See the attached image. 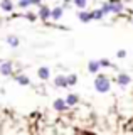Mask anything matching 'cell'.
Masks as SVG:
<instances>
[{
    "label": "cell",
    "instance_id": "1",
    "mask_svg": "<svg viewBox=\"0 0 133 135\" xmlns=\"http://www.w3.org/2000/svg\"><path fill=\"white\" fill-rule=\"evenodd\" d=\"M94 88H96L98 93H108L110 91V79L106 78L105 74H99L96 79H94Z\"/></svg>",
    "mask_w": 133,
    "mask_h": 135
},
{
    "label": "cell",
    "instance_id": "2",
    "mask_svg": "<svg viewBox=\"0 0 133 135\" xmlns=\"http://www.w3.org/2000/svg\"><path fill=\"white\" fill-rule=\"evenodd\" d=\"M39 17L42 20H47L49 17H51V8L47 5H39Z\"/></svg>",
    "mask_w": 133,
    "mask_h": 135
},
{
    "label": "cell",
    "instance_id": "3",
    "mask_svg": "<svg viewBox=\"0 0 133 135\" xmlns=\"http://www.w3.org/2000/svg\"><path fill=\"white\" fill-rule=\"evenodd\" d=\"M116 81H118L120 86H126V84L131 81V78H130L126 73H120L118 76H116Z\"/></svg>",
    "mask_w": 133,
    "mask_h": 135
},
{
    "label": "cell",
    "instance_id": "4",
    "mask_svg": "<svg viewBox=\"0 0 133 135\" xmlns=\"http://www.w3.org/2000/svg\"><path fill=\"white\" fill-rule=\"evenodd\" d=\"M54 110H56V112H64L66 108H68V105H66V101L62 100V98H57L56 101H54Z\"/></svg>",
    "mask_w": 133,
    "mask_h": 135
},
{
    "label": "cell",
    "instance_id": "5",
    "mask_svg": "<svg viewBox=\"0 0 133 135\" xmlns=\"http://www.w3.org/2000/svg\"><path fill=\"white\" fill-rule=\"evenodd\" d=\"M12 73V62H2L0 64V74H3V76H9Z\"/></svg>",
    "mask_w": 133,
    "mask_h": 135
},
{
    "label": "cell",
    "instance_id": "6",
    "mask_svg": "<svg viewBox=\"0 0 133 135\" xmlns=\"http://www.w3.org/2000/svg\"><path fill=\"white\" fill-rule=\"evenodd\" d=\"M54 84L59 88H66L68 86V83H66V76L64 74H57L56 78H54Z\"/></svg>",
    "mask_w": 133,
    "mask_h": 135
},
{
    "label": "cell",
    "instance_id": "7",
    "mask_svg": "<svg viewBox=\"0 0 133 135\" xmlns=\"http://www.w3.org/2000/svg\"><path fill=\"white\" fill-rule=\"evenodd\" d=\"M62 12H64V8H62V7H56V8H52V10H51V19L59 20L61 17H62Z\"/></svg>",
    "mask_w": 133,
    "mask_h": 135
},
{
    "label": "cell",
    "instance_id": "8",
    "mask_svg": "<svg viewBox=\"0 0 133 135\" xmlns=\"http://www.w3.org/2000/svg\"><path fill=\"white\" fill-rule=\"evenodd\" d=\"M37 74H39V78L40 79H47L49 76H51V71H49V68H39V69H37Z\"/></svg>",
    "mask_w": 133,
    "mask_h": 135
},
{
    "label": "cell",
    "instance_id": "9",
    "mask_svg": "<svg viewBox=\"0 0 133 135\" xmlns=\"http://www.w3.org/2000/svg\"><path fill=\"white\" fill-rule=\"evenodd\" d=\"M78 17H79V20H81V22L88 24L89 20H91V12H79V14H78Z\"/></svg>",
    "mask_w": 133,
    "mask_h": 135
},
{
    "label": "cell",
    "instance_id": "10",
    "mask_svg": "<svg viewBox=\"0 0 133 135\" xmlns=\"http://www.w3.org/2000/svg\"><path fill=\"white\" fill-rule=\"evenodd\" d=\"M88 69H89V73H98L99 71V62L98 61H89Z\"/></svg>",
    "mask_w": 133,
    "mask_h": 135
},
{
    "label": "cell",
    "instance_id": "11",
    "mask_svg": "<svg viewBox=\"0 0 133 135\" xmlns=\"http://www.w3.org/2000/svg\"><path fill=\"white\" fill-rule=\"evenodd\" d=\"M78 100H79V96L78 95H68V98H66V105H76L78 103Z\"/></svg>",
    "mask_w": 133,
    "mask_h": 135
},
{
    "label": "cell",
    "instance_id": "12",
    "mask_svg": "<svg viewBox=\"0 0 133 135\" xmlns=\"http://www.w3.org/2000/svg\"><path fill=\"white\" fill-rule=\"evenodd\" d=\"M0 7L3 8L5 12H10L12 8H14V5H12V2L10 0H2V3H0Z\"/></svg>",
    "mask_w": 133,
    "mask_h": 135
},
{
    "label": "cell",
    "instance_id": "13",
    "mask_svg": "<svg viewBox=\"0 0 133 135\" xmlns=\"http://www.w3.org/2000/svg\"><path fill=\"white\" fill-rule=\"evenodd\" d=\"M17 81L22 84V86H27V84H30V79H29L25 74H19V76H17Z\"/></svg>",
    "mask_w": 133,
    "mask_h": 135
},
{
    "label": "cell",
    "instance_id": "14",
    "mask_svg": "<svg viewBox=\"0 0 133 135\" xmlns=\"http://www.w3.org/2000/svg\"><path fill=\"white\" fill-rule=\"evenodd\" d=\"M110 5H111V12H121L123 10V3H120V2H110Z\"/></svg>",
    "mask_w": 133,
    "mask_h": 135
},
{
    "label": "cell",
    "instance_id": "15",
    "mask_svg": "<svg viewBox=\"0 0 133 135\" xmlns=\"http://www.w3.org/2000/svg\"><path fill=\"white\" fill-rule=\"evenodd\" d=\"M76 81H78V76H76V74L66 76V83H68V86H73V84H76Z\"/></svg>",
    "mask_w": 133,
    "mask_h": 135
},
{
    "label": "cell",
    "instance_id": "16",
    "mask_svg": "<svg viewBox=\"0 0 133 135\" xmlns=\"http://www.w3.org/2000/svg\"><path fill=\"white\" fill-rule=\"evenodd\" d=\"M7 42H9L12 47H17V46H19V37H15V36H9V37H7Z\"/></svg>",
    "mask_w": 133,
    "mask_h": 135
},
{
    "label": "cell",
    "instance_id": "17",
    "mask_svg": "<svg viewBox=\"0 0 133 135\" xmlns=\"http://www.w3.org/2000/svg\"><path fill=\"white\" fill-rule=\"evenodd\" d=\"M99 10L103 12V15L110 14V12H111V5H110V2H105V3H103V5H101V8H99Z\"/></svg>",
    "mask_w": 133,
    "mask_h": 135
},
{
    "label": "cell",
    "instance_id": "18",
    "mask_svg": "<svg viewBox=\"0 0 133 135\" xmlns=\"http://www.w3.org/2000/svg\"><path fill=\"white\" fill-rule=\"evenodd\" d=\"M103 12L101 10H94V12H91V19H96V20H99V19H103Z\"/></svg>",
    "mask_w": 133,
    "mask_h": 135
},
{
    "label": "cell",
    "instance_id": "19",
    "mask_svg": "<svg viewBox=\"0 0 133 135\" xmlns=\"http://www.w3.org/2000/svg\"><path fill=\"white\" fill-rule=\"evenodd\" d=\"M74 5L79 7V8H84L86 5H88V2H86V0H74Z\"/></svg>",
    "mask_w": 133,
    "mask_h": 135
},
{
    "label": "cell",
    "instance_id": "20",
    "mask_svg": "<svg viewBox=\"0 0 133 135\" xmlns=\"http://www.w3.org/2000/svg\"><path fill=\"white\" fill-rule=\"evenodd\" d=\"M30 5V0H19V7L20 8H27Z\"/></svg>",
    "mask_w": 133,
    "mask_h": 135
},
{
    "label": "cell",
    "instance_id": "21",
    "mask_svg": "<svg viewBox=\"0 0 133 135\" xmlns=\"http://www.w3.org/2000/svg\"><path fill=\"white\" fill-rule=\"evenodd\" d=\"M98 62H99V68L101 66H105V68L110 66V61H108V59H101V61H98Z\"/></svg>",
    "mask_w": 133,
    "mask_h": 135
},
{
    "label": "cell",
    "instance_id": "22",
    "mask_svg": "<svg viewBox=\"0 0 133 135\" xmlns=\"http://www.w3.org/2000/svg\"><path fill=\"white\" fill-rule=\"evenodd\" d=\"M125 56H126V51H118V52H116V57H120V59H121V57H125Z\"/></svg>",
    "mask_w": 133,
    "mask_h": 135
},
{
    "label": "cell",
    "instance_id": "23",
    "mask_svg": "<svg viewBox=\"0 0 133 135\" xmlns=\"http://www.w3.org/2000/svg\"><path fill=\"white\" fill-rule=\"evenodd\" d=\"M30 5H40V0H30Z\"/></svg>",
    "mask_w": 133,
    "mask_h": 135
},
{
    "label": "cell",
    "instance_id": "24",
    "mask_svg": "<svg viewBox=\"0 0 133 135\" xmlns=\"http://www.w3.org/2000/svg\"><path fill=\"white\" fill-rule=\"evenodd\" d=\"M0 64H2V61H0Z\"/></svg>",
    "mask_w": 133,
    "mask_h": 135
}]
</instances>
